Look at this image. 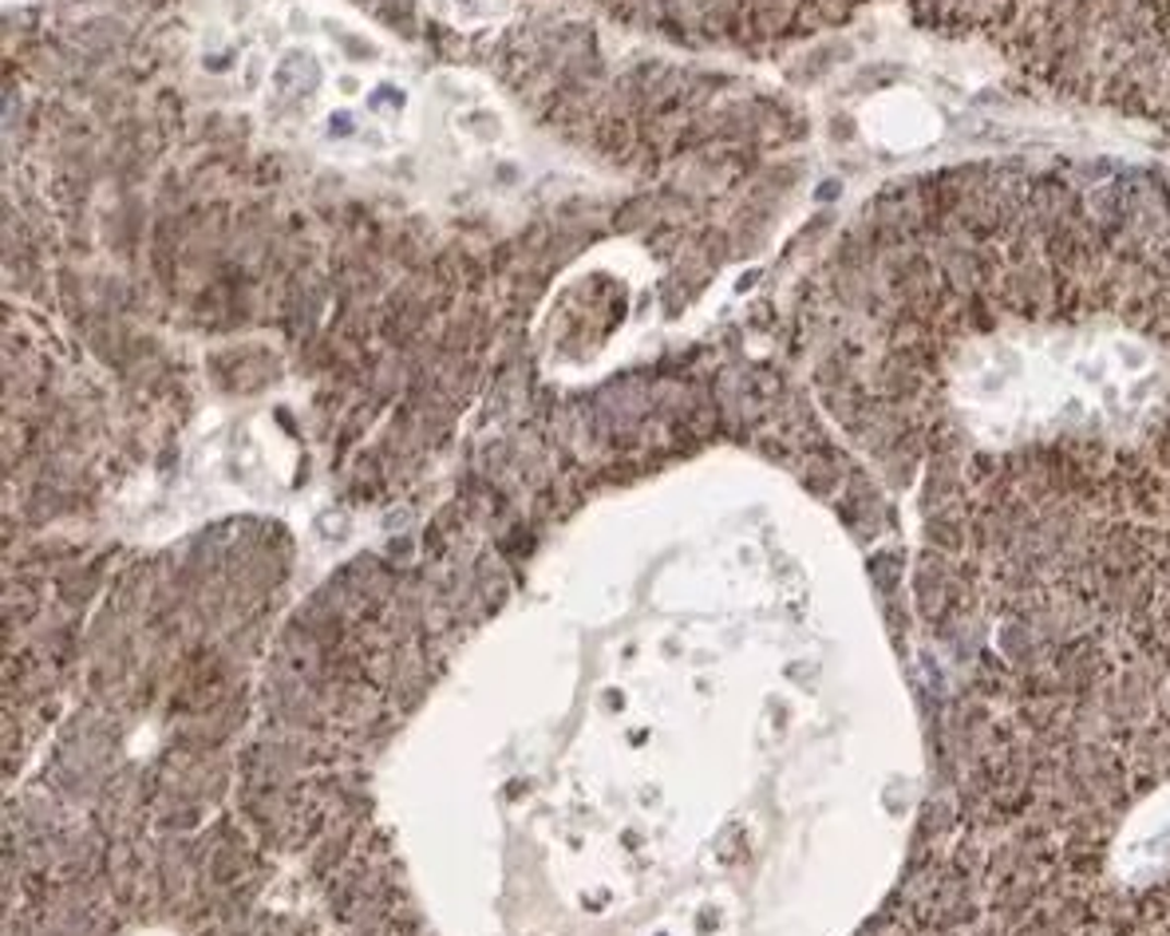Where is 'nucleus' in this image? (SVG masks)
<instances>
[{"label":"nucleus","instance_id":"obj_2","mask_svg":"<svg viewBox=\"0 0 1170 936\" xmlns=\"http://www.w3.org/2000/svg\"><path fill=\"white\" fill-rule=\"evenodd\" d=\"M949 833L989 936H1170V640L961 679Z\"/></svg>","mask_w":1170,"mask_h":936},{"label":"nucleus","instance_id":"obj_1","mask_svg":"<svg viewBox=\"0 0 1170 936\" xmlns=\"http://www.w3.org/2000/svg\"><path fill=\"white\" fill-rule=\"evenodd\" d=\"M965 182V281L890 376L922 593L969 676L1170 640V182Z\"/></svg>","mask_w":1170,"mask_h":936}]
</instances>
